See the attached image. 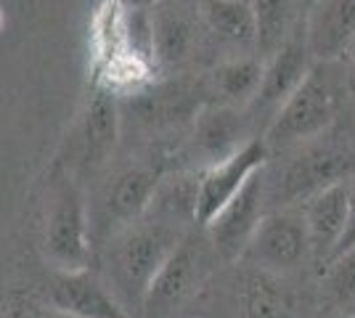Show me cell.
Returning a JSON list of instances; mask_svg holds the SVG:
<instances>
[{
    "label": "cell",
    "mask_w": 355,
    "mask_h": 318,
    "mask_svg": "<svg viewBox=\"0 0 355 318\" xmlns=\"http://www.w3.org/2000/svg\"><path fill=\"white\" fill-rule=\"evenodd\" d=\"M183 239L186 231L167 220H138L119 233L112 249V279L122 303L128 308H144L151 284Z\"/></svg>",
    "instance_id": "obj_1"
},
{
    "label": "cell",
    "mask_w": 355,
    "mask_h": 318,
    "mask_svg": "<svg viewBox=\"0 0 355 318\" xmlns=\"http://www.w3.org/2000/svg\"><path fill=\"white\" fill-rule=\"evenodd\" d=\"M337 61H315L311 75L292 93V98L279 109V114L268 122L266 143L270 149L295 146L302 141L321 136L340 112V80L331 67Z\"/></svg>",
    "instance_id": "obj_2"
},
{
    "label": "cell",
    "mask_w": 355,
    "mask_h": 318,
    "mask_svg": "<svg viewBox=\"0 0 355 318\" xmlns=\"http://www.w3.org/2000/svg\"><path fill=\"white\" fill-rule=\"evenodd\" d=\"M45 252L56 271H85L90 263L88 212L80 188L61 181L45 218Z\"/></svg>",
    "instance_id": "obj_3"
},
{
    "label": "cell",
    "mask_w": 355,
    "mask_h": 318,
    "mask_svg": "<svg viewBox=\"0 0 355 318\" xmlns=\"http://www.w3.org/2000/svg\"><path fill=\"white\" fill-rule=\"evenodd\" d=\"M308 258L313 260L305 215L302 210L297 212L292 207H284L263 218L241 260H250L260 271L286 273L295 271Z\"/></svg>",
    "instance_id": "obj_4"
},
{
    "label": "cell",
    "mask_w": 355,
    "mask_h": 318,
    "mask_svg": "<svg viewBox=\"0 0 355 318\" xmlns=\"http://www.w3.org/2000/svg\"><path fill=\"white\" fill-rule=\"evenodd\" d=\"M268 154H270V146L266 143V138H252L250 143L244 149H239L234 157L223 159L218 165H209L199 175L196 226H209V220L250 183L252 175H257L266 167Z\"/></svg>",
    "instance_id": "obj_5"
},
{
    "label": "cell",
    "mask_w": 355,
    "mask_h": 318,
    "mask_svg": "<svg viewBox=\"0 0 355 318\" xmlns=\"http://www.w3.org/2000/svg\"><path fill=\"white\" fill-rule=\"evenodd\" d=\"M266 215V178L260 170L202 231L223 260H241Z\"/></svg>",
    "instance_id": "obj_6"
},
{
    "label": "cell",
    "mask_w": 355,
    "mask_h": 318,
    "mask_svg": "<svg viewBox=\"0 0 355 318\" xmlns=\"http://www.w3.org/2000/svg\"><path fill=\"white\" fill-rule=\"evenodd\" d=\"M355 178V154L337 152V149H313V152L297 157L292 165L284 170V178L279 181L276 197L284 199V204L308 202L318 191L340 181Z\"/></svg>",
    "instance_id": "obj_7"
},
{
    "label": "cell",
    "mask_w": 355,
    "mask_h": 318,
    "mask_svg": "<svg viewBox=\"0 0 355 318\" xmlns=\"http://www.w3.org/2000/svg\"><path fill=\"white\" fill-rule=\"evenodd\" d=\"M350 188L353 178L340 181L318 191L302 207L305 223H308V236H311L313 263L326 268L329 260L334 258L337 247L342 242V233L347 228V215H350Z\"/></svg>",
    "instance_id": "obj_8"
},
{
    "label": "cell",
    "mask_w": 355,
    "mask_h": 318,
    "mask_svg": "<svg viewBox=\"0 0 355 318\" xmlns=\"http://www.w3.org/2000/svg\"><path fill=\"white\" fill-rule=\"evenodd\" d=\"M315 67L311 48L305 43V35L300 37L295 35L284 48H279L270 59H266V77H263V88L254 98V109L257 114L263 112L270 120L279 114L292 93L302 85V80L311 75V69Z\"/></svg>",
    "instance_id": "obj_9"
},
{
    "label": "cell",
    "mask_w": 355,
    "mask_h": 318,
    "mask_svg": "<svg viewBox=\"0 0 355 318\" xmlns=\"http://www.w3.org/2000/svg\"><path fill=\"white\" fill-rule=\"evenodd\" d=\"M305 43L315 61H345L355 43V0H315L305 19Z\"/></svg>",
    "instance_id": "obj_10"
},
{
    "label": "cell",
    "mask_w": 355,
    "mask_h": 318,
    "mask_svg": "<svg viewBox=\"0 0 355 318\" xmlns=\"http://www.w3.org/2000/svg\"><path fill=\"white\" fill-rule=\"evenodd\" d=\"M53 308L77 318H130L128 305L85 268V271H56L51 284Z\"/></svg>",
    "instance_id": "obj_11"
},
{
    "label": "cell",
    "mask_w": 355,
    "mask_h": 318,
    "mask_svg": "<svg viewBox=\"0 0 355 318\" xmlns=\"http://www.w3.org/2000/svg\"><path fill=\"white\" fill-rule=\"evenodd\" d=\"M250 141V122L244 117L241 106L236 109L234 104H212L199 109L196 125H193V146L209 165H218L223 159L234 157Z\"/></svg>",
    "instance_id": "obj_12"
},
{
    "label": "cell",
    "mask_w": 355,
    "mask_h": 318,
    "mask_svg": "<svg viewBox=\"0 0 355 318\" xmlns=\"http://www.w3.org/2000/svg\"><path fill=\"white\" fill-rule=\"evenodd\" d=\"M157 67H178L193 56L199 46V19L180 3L162 0L151 8Z\"/></svg>",
    "instance_id": "obj_13"
},
{
    "label": "cell",
    "mask_w": 355,
    "mask_h": 318,
    "mask_svg": "<svg viewBox=\"0 0 355 318\" xmlns=\"http://www.w3.org/2000/svg\"><path fill=\"white\" fill-rule=\"evenodd\" d=\"M162 186V170L154 165H135L122 170L106 194V212L122 226L138 223L154 204Z\"/></svg>",
    "instance_id": "obj_14"
},
{
    "label": "cell",
    "mask_w": 355,
    "mask_h": 318,
    "mask_svg": "<svg viewBox=\"0 0 355 318\" xmlns=\"http://www.w3.org/2000/svg\"><path fill=\"white\" fill-rule=\"evenodd\" d=\"M205 271V255L199 242L186 236L183 244L173 252V258L164 263L157 281L148 289V297L144 308H173L178 305L189 292H191Z\"/></svg>",
    "instance_id": "obj_15"
},
{
    "label": "cell",
    "mask_w": 355,
    "mask_h": 318,
    "mask_svg": "<svg viewBox=\"0 0 355 318\" xmlns=\"http://www.w3.org/2000/svg\"><path fill=\"white\" fill-rule=\"evenodd\" d=\"M202 21L209 35L234 51H257V19L250 0H205Z\"/></svg>",
    "instance_id": "obj_16"
},
{
    "label": "cell",
    "mask_w": 355,
    "mask_h": 318,
    "mask_svg": "<svg viewBox=\"0 0 355 318\" xmlns=\"http://www.w3.org/2000/svg\"><path fill=\"white\" fill-rule=\"evenodd\" d=\"M119 138V106L117 91L101 82L98 77L93 80V93L85 109L83 122V141H85V159L101 162L109 157Z\"/></svg>",
    "instance_id": "obj_17"
},
{
    "label": "cell",
    "mask_w": 355,
    "mask_h": 318,
    "mask_svg": "<svg viewBox=\"0 0 355 318\" xmlns=\"http://www.w3.org/2000/svg\"><path fill=\"white\" fill-rule=\"evenodd\" d=\"M239 305L244 318H297L289 292L279 284L276 273L252 271L239 289Z\"/></svg>",
    "instance_id": "obj_18"
},
{
    "label": "cell",
    "mask_w": 355,
    "mask_h": 318,
    "mask_svg": "<svg viewBox=\"0 0 355 318\" xmlns=\"http://www.w3.org/2000/svg\"><path fill=\"white\" fill-rule=\"evenodd\" d=\"M257 19V53L270 59L295 37L302 0H250Z\"/></svg>",
    "instance_id": "obj_19"
},
{
    "label": "cell",
    "mask_w": 355,
    "mask_h": 318,
    "mask_svg": "<svg viewBox=\"0 0 355 318\" xmlns=\"http://www.w3.org/2000/svg\"><path fill=\"white\" fill-rule=\"evenodd\" d=\"M93 69H106L128 56V6L122 0H104L98 6L93 19Z\"/></svg>",
    "instance_id": "obj_20"
},
{
    "label": "cell",
    "mask_w": 355,
    "mask_h": 318,
    "mask_svg": "<svg viewBox=\"0 0 355 318\" xmlns=\"http://www.w3.org/2000/svg\"><path fill=\"white\" fill-rule=\"evenodd\" d=\"M263 77H266V61L254 56H236L215 67L212 85L228 104L247 106L254 104L263 88Z\"/></svg>",
    "instance_id": "obj_21"
},
{
    "label": "cell",
    "mask_w": 355,
    "mask_h": 318,
    "mask_svg": "<svg viewBox=\"0 0 355 318\" xmlns=\"http://www.w3.org/2000/svg\"><path fill=\"white\" fill-rule=\"evenodd\" d=\"M324 300L340 316L355 318V249L324 268Z\"/></svg>",
    "instance_id": "obj_22"
},
{
    "label": "cell",
    "mask_w": 355,
    "mask_h": 318,
    "mask_svg": "<svg viewBox=\"0 0 355 318\" xmlns=\"http://www.w3.org/2000/svg\"><path fill=\"white\" fill-rule=\"evenodd\" d=\"M350 249H355V178H353V188H350V215H347V228H345L342 242H340V247H337V252H334V258L331 260H337L340 255L350 252ZM331 260H329V263H331Z\"/></svg>",
    "instance_id": "obj_23"
},
{
    "label": "cell",
    "mask_w": 355,
    "mask_h": 318,
    "mask_svg": "<svg viewBox=\"0 0 355 318\" xmlns=\"http://www.w3.org/2000/svg\"><path fill=\"white\" fill-rule=\"evenodd\" d=\"M128 8H154L157 3H162V0H122Z\"/></svg>",
    "instance_id": "obj_24"
},
{
    "label": "cell",
    "mask_w": 355,
    "mask_h": 318,
    "mask_svg": "<svg viewBox=\"0 0 355 318\" xmlns=\"http://www.w3.org/2000/svg\"><path fill=\"white\" fill-rule=\"evenodd\" d=\"M37 318H77V316L67 313V310H59V308H53V310H45V313H40Z\"/></svg>",
    "instance_id": "obj_25"
},
{
    "label": "cell",
    "mask_w": 355,
    "mask_h": 318,
    "mask_svg": "<svg viewBox=\"0 0 355 318\" xmlns=\"http://www.w3.org/2000/svg\"><path fill=\"white\" fill-rule=\"evenodd\" d=\"M350 91H355V59H350Z\"/></svg>",
    "instance_id": "obj_26"
},
{
    "label": "cell",
    "mask_w": 355,
    "mask_h": 318,
    "mask_svg": "<svg viewBox=\"0 0 355 318\" xmlns=\"http://www.w3.org/2000/svg\"><path fill=\"white\" fill-rule=\"evenodd\" d=\"M302 3H305V6H308V8H311L313 3H315V0H302Z\"/></svg>",
    "instance_id": "obj_27"
},
{
    "label": "cell",
    "mask_w": 355,
    "mask_h": 318,
    "mask_svg": "<svg viewBox=\"0 0 355 318\" xmlns=\"http://www.w3.org/2000/svg\"><path fill=\"white\" fill-rule=\"evenodd\" d=\"M337 318H350V316H337Z\"/></svg>",
    "instance_id": "obj_28"
}]
</instances>
